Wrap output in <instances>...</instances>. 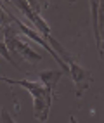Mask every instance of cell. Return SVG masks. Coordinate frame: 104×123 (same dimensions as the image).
I'll return each mask as SVG.
<instances>
[{"mask_svg":"<svg viewBox=\"0 0 104 123\" xmlns=\"http://www.w3.org/2000/svg\"><path fill=\"white\" fill-rule=\"evenodd\" d=\"M2 123H16V121L12 120V116H11V114L7 113L4 108H2Z\"/></svg>","mask_w":104,"mask_h":123,"instance_id":"30bf717a","label":"cell"},{"mask_svg":"<svg viewBox=\"0 0 104 123\" xmlns=\"http://www.w3.org/2000/svg\"><path fill=\"white\" fill-rule=\"evenodd\" d=\"M68 68H69V76H71V80H73V83H75V95L80 99V97L83 95V92L90 87L92 80H94L92 78V71L85 69L83 66H80L76 61L69 62Z\"/></svg>","mask_w":104,"mask_h":123,"instance_id":"8992f818","label":"cell"},{"mask_svg":"<svg viewBox=\"0 0 104 123\" xmlns=\"http://www.w3.org/2000/svg\"><path fill=\"white\" fill-rule=\"evenodd\" d=\"M2 33H4V43H5L7 49H9V52L12 54V57L14 55H19V57H23L24 61H28L31 64L42 61V54L33 50L26 40H23V35L16 30L14 24L4 28Z\"/></svg>","mask_w":104,"mask_h":123,"instance_id":"3957f363","label":"cell"},{"mask_svg":"<svg viewBox=\"0 0 104 123\" xmlns=\"http://www.w3.org/2000/svg\"><path fill=\"white\" fill-rule=\"evenodd\" d=\"M11 4H12L14 7H18V9H19L23 14H24L28 19H30L31 24H35V30H37L45 40H47V43H49V45L54 49V50L57 52V55L68 64V66H69V62H73V61H75L73 57L69 55V52H68L66 49L57 42V40L54 38L52 31H50V26H49V23H47V21L42 18V14H40V5H43V4H40V2H28V0H12Z\"/></svg>","mask_w":104,"mask_h":123,"instance_id":"6da1fadb","label":"cell"},{"mask_svg":"<svg viewBox=\"0 0 104 123\" xmlns=\"http://www.w3.org/2000/svg\"><path fill=\"white\" fill-rule=\"evenodd\" d=\"M0 55H2L5 61H9V62H11V64H12V66H14L16 69H18V71H21V66H19V62L16 61L14 57H12V54L9 52V49L5 47V43H4V42H0Z\"/></svg>","mask_w":104,"mask_h":123,"instance_id":"ba28073f","label":"cell"},{"mask_svg":"<svg viewBox=\"0 0 104 123\" xmlns=\"http://www.w3.org/2000/svg\"><path fill=\"white\" fill-rule=\"evenodd\" d=\"M90 11H92V26H94V37H95V45H97L99 57H104V0L102 2H92Z\"/></svg>","mask_w":104,"mask_h":123,"instance_id":"5b68a950","label":"cell"},{"mask_svg":"<svg viewBox=\"0 0 104 123\" xmlns=\"http://www.w3.org/2000/svg\"><path fill=\"white\" fill-rule=\"evenodd\" d=\"M11 14L9 11L4 9V2H0V30H4L7 26H11Z\"/></svg>","mask_w":104,"mask_h":123,"instance_id":"9c48e42d","label":"cell"},{"mask_svg":"<svg viewBox=\"0 0 104 123\" xmlns=\"http://www.w3.org/2000/svg\"><path fill=\"white\" fill-rule=\"evenodd\" d=\"M62 73L61 69L57 71V69H47V71H42L38 75V80H40V83H42L49 92L54 95L55 94V87H57V83H59V80L62 78Z\"/></svg>","mask_w":104,"mask_h":123,"instance_id":"52a82bcc","label":"cell"},{"mask_svg":"<svg viewBox=\"0 0 104 123\" xmlns=\"http://www.w3.org/2000/svg\"><path fill=\"white\" fill-rule=\"evenodd\" d=\"M9 14H11V12H9ZM11 23L16 26V30H18L21 35H24V38H31L33 42H37V43H38L40 47H42V49H45V50H47V52H49V54L54 57V61L61 66V71H62V73H66V75H69V68H68V64H66L64 61H62L59 55H57V52H55L54 49H52L49 43H47V40H45L42 35H40L37 30H33L31 26H28V24H24L23 21H19L14 14H11Z\"/></svg>","mask_w":104,"mask_h":123,"instance_id":"277c9868","label":"cell"},{"mask_svg":"<svg viewBox=\"0 0 104 123\" xmlns=\"http://www.w3.org/2000/svg\"><path fill=\"white\" fill-rule=\"evenodd\" d=\"M0 33H2V30H0Z\"/></svg>","mask_w":104,"mask_h":123,"instance_id":"4fadbf2b","label":"cell"},{"mask_svg":"<svg viewBox=\"0 0 104 123\" xmlns=\"http://www.w3.org/2000/svg\"><path fill=\"white\" fill-rule=\"evenodd\" d=\"M0 123H2V108H0Z\"/></svg>","mask_w":104,"mask_h":123,"instance_id":"7c38bea8","label":"cell"},{"mask_svg":"<svg viewBox=\"0 0 104 123\" xmlns=\"http://www.w3.org/2000/svg\"><path fill=\"white\" fill-rule=\"evenodd\" d=\"M0 81L4 83H9V85H18L26 88L31 99H33V116L38 121H47L49 118V113H50V106H52V99L54 95L47 90L40 81H30V80H12V78H7V76H0Z\"/></svg>","mask_w":104,"mask_h":123,"instance_id":"7a4b0ae2","label":"cell"},{"mask_svg":"<svg viewBox=\"0 0 104 123\" xmlns=\"http://www.w3.org/2000/svg\"><path fill=\"white\" fill-rule=\"evenodd\" d=\"M69 121H71V123H78V121H76V118H75V116H69Z\"/></svg>","mask_w":104,"mask_h":123,"instance_id":"8fae6325","label":"cell"}]
</instances>
